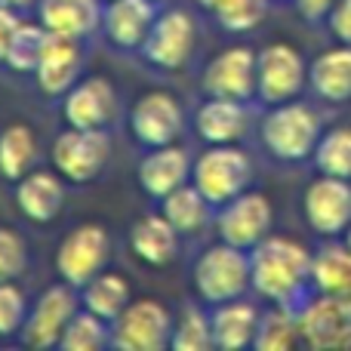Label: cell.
I'll return each mask as SVG.
<instances>
[{"label":"cell","mask_w":351,"mask_h":351,"mask_svg":"<svg viewBox=\"0 0 351 351\" xmlns=\"http://www.w3.org/2000/svg\"><path fill=\"white\" fill-rule=\"evenodd\" d=\"M250 278L259 296L287 305L311 280V256L290 237H265L250 253Z\"/></svg>","instance_id":"1"},{"label":"cell","mask_w":351,"mask_h":351,"mask_svg":"<svg viewBox=\"0 0 351 351\" xmlns=\"http://www.w3.org/2000/svg\"><path fill=\"white\" fill-rule=\"evenodd\" d=\"M247 287H253V278H250V256L241 247L219 241L216 247L204 250L194 265V290L204 302L222 305L241 299Z\"/></svg>","instance_id":"2"},{"label":"cell","mask_w":351,"mask_h":351,"mask_svg":"<svg viewBox=\"0 0 351 351\" xmlns=\"http://www.w3.org/2000/svg\"><path fill=\"white\" fill-rule=\"evenodd\" d=\"M321 139V123L308 105L280 102L262 123V142L280 160H302L315 154Z\"/></svg>","instance_id":"3"},{"label":"cell","mask_w":351,"mask_h":351,"mask_svg":"<svg viewBox=\"0 0 351 351\" xmlns=\"http://www.w3.org/2000/svg\"><path fill=\"white\" fill-rule=\"evenodd\" d=\"M194 188L210 204H228L237 194L247 191V182L253 176L250 158L234 145H213L194 164Z\"/></svg>","instance_id":"4"},{"label":"cell","mask_w":351,"mask_h":351,"mask_svg":"<svg viewBox=\"0 0 351 351\" xmlns=\"http://www.w3.org/2000/svg\"><path fill=\"white\" fill-rule=\"evenodd\" d=\"M173 339V317L158 299L130 302L111 327V346L123 351H160Z\"/></svg>","instance_id":"5"},{"label":"cell","mask_w":351,"mask_h":351,"mask_svg":"<svg viewBox=\"0 0 351 351\" xmlns=\"http://www.w3.org/2000/svg\"><path fill=\"white\" fill-rule=\"evenodd\" d=\"M108 231L96 222H84L65 234V241L59 243V253H56V268H59V278L65 284H71L74 290L84 284H90L99 271L108 262Z\"/></svg>","instance_id":"6"},{"label":"cell","mask_w":351,"mask_h":351,"mask_svg":"<svg viewBox=\"0 0 351 351\" xmlns=\"http://www.w3.org/2000/svg\"><path fill=\"white\" fill-rule=\"evenodd\" d=\"M111 154V142L105 130L71 127L53 142V164L65 179L90 182L105 170Z\"/></svg>","instance_id":"7"},{"label":"cell","mask_w":351,"mask_h":351,"mask_svg":"<svg viewBox=\"0 0 351 351\" xmlns=\"http://www.w3.org/2000/svg\"><path fill=\"white\" fill-rule=\"evenodd\" d=\"M305 84V62L290 43H268L256 56V90L265 102H290Z\"/></svg>","instance_id":"8"},{"label":"cell","mask_w":351,"mask_h":351,"mask_svg":"<svg viewBox=\"0 0 351 351\" xmlns=\"http://www.w3.org/2000/svg\"><path fill=\"white\" fill-rule=\"evenodd\" d=\"M271 219L274 213L265 194L243 191L234 200L222 204V213H219V241L241 250H253L256 243H262L268 237Z\"/></svg>","instance_id":"9"},{"label":"cell","mask_w":351,"mask_h":351,"mask_svg":"<svg viewBox=\"0 0 351 351\" xmlns=\"http://www.w3.org/2000/svg\"><path fill=\"white\" fill-rule=\"evenodd\" d=\"M77 315V296H74L71 284L65 287H49L40 293L34 308L28 311L22 324V339L31 348H53L59 346L62 333H65L68 321Z\"/></svg>","instance_id":"10"},{"label":"cell","mask_w":351,"mask_h":351,"mask_svg":"<svg viewBox=\"0 0 351 351\" xmlns=\"http://www.w3.org/2000/svg\"><path fill=\"white\" fill-rule=\"evenodd\" d=\"M305 219L324 237H336L351 225V185L339 176H324L305 188Z\"/></svg>","instance_id":"11"},{"label":"cell","mask_w":351,"mask_h":351,"mask_svg":"<svg viewBox=\"0 0 351 351\" xmlns=\"http://www.w3.org/2000/svg\"><path fill=\"white\" fill-rule=\"evenodd\" d=\"M191 49H194V22L182 10H170L154 19L152 31H148L145 43H142L145 59L158 68H167V71L185 65Z\"/></svg>","instance_id":"12"},{"label":"cell","mask_w":351,"mask_h":351,"mask_svg":"<svg viewBox=\"0 0 351 351\" xmlns=\"http://www.w3.org/2000/svg\"><path fill=\"white\" fill-rule=\"evenodd\" d=\"M299 336L311 348H348L351 346V299L321 296L299 317Z\"/></svg>","instance_id":"13"},{"label":"cell","mask_w":351,"mask_h":351,"mask_svg":"<svg viewBox=\"0 0 351 351\" xmlns=\"http://www.w3.org/2000/svg\"><path fill=\"white\" fill-rule=\"evenodd\" d=\"M182 108L170 93H145L136 99L133 114H130V127L133 136L145 148L158 145H173V139H179L182 133Z\"/></svg>","instance_id":"14"},{"label":"cell","mask_w":351,"mask_h":351,"mask_svg":"<svg viewBox=\"0 0 351 351\" xmlns=\"http://www.w3.org/2000/svg\"><path fill=\"white\" fill-rule=\"evenodd\" d=\"M204 86L210 96L222 99H243L253 96L256 90V53L250 47H228L206 65Z\"/></svg>","instance_id":"15"},{"label":"cell","mask_w":351,"mask_h":351,"mask_svg":"<svg viewBox=\"0 0 351 351\" xmlns=\"http://www.w3.org/2000/svg\"><path fill=\"white\" fill-rule=\"evenodd\" d=\"M114 86L105 77H90L74 84L65 93V123L80 130H105V123L114 117Z\"/></svg>","instance_id":"16"},{"label":"cell","mask_w":351,"mask_h":351,"mask_svg":"<svg viewBox=\"0 0 351 351\" xmlns=\"http://www.w3.org/2000/svg\"><path fill=\"white\" fill-rule=\"evenodd\" d=\"M154 19V0H111L102 16L105 37L121 49L142 47Z\"/></svg>","instance_id":"17"},{"label":"cell","mask_w":351,"mask_h":351,"mask_svg":"<svg viewBox=\"0 0 351 351\" xmlns=\"http://www.w3.org/2000/svg\"><path fill=\"white\" fill-rule=\"evenodd\" d=\"M191 164H188V154L176 145H158L142 158L139 164V185L142 191H148L152 197L164 200L170 191H176L179 185H185Z\"/></svg>","instance_id":"18"},{"label":"cell","mask_w":351,"mask_h":351,"mask_svg":"<svg viewBox=\"0 0 351 351\" xmlns=\"http://www.w3.org/2000/svg\"><path fill=\"white\" fill-rule=\"evenodd\" d=\"M40 25L53 37L80 40L99 25V0H40Z\"/></svg>","instance_id":"19"},{"label":"cell","mask_w":351,"mask_h":351,"mask_svg":"<svg viewBox=\"0 0 351 351\" xmlns=\"http://www.w3.org/2000/svg\"><path fill=\"white\" fill-rule=\"evenodd\" d=\"M259 311L247 302H222L210 317V327H213V346L216 348H247L256 342V333H259Z\"/></svg>","instance_id":"20"},{"label":"cell","mask_w":351,"mask_h":351,"mask_svg":"<svg viewBox=\"0 0 351 351\" xmlns=\"http://www.w3.org/2000/svg\"><path fill=\"white\" fill-rule=\"evenodd\" d=\"M37 84L47 96H65L74 86L80 74V47L77 40H65V37H53L43 53L40 65L34 68Z\"/></svg>","instance_id":"21"},{"label":"cell","mask_w":351,"mask_h":351,"mask_svg":"<svg viewBox=\"0 0 351 351\" xmlns=\"http://www.w3.org/2000/svg\"><path fill=\"white\" fill-rule=\"evenodd\" d=\"M62 182L53 173H25L16 185V204L31 222H53L62 210Z\"/></svg>","instance_id":"22"},{"label":"cell","mask_w":351,"mask_h":351,"mask_svg":"<svg viewBox=\"0 0 351 351\" xmlns=\"http://www.w3.org/2000/svg\"><path fill=\"white\" fill-rule=\"evenodd\" d=\"M308 80L317 96L327 102L351 99V43H339L317 56L308 68Z\"/></svg>","instance_id":"23"},{"label":"cell","mask_w":351,"mask_h":351,"mask_svg":"<svg viewBox=\"0 0 351 351\" xmlns=\"http://www.w3.org/2000/svg\"><path fill=\"white\" fill-rule=\"evenodd\" d=\"M130 247L148 265H167L173 262L176 250H179V231L170 225V219L160 216H142L130 231Z\"/></svg>","instance_id":"24"},{"label":"cell","mask_w":351,"mask_h":351,"mask_svg":"<svg viewBox=\"0 0 351 351\" xmlns=\"http://www.w3.org/2000/svg\"><path fill=\"white\" fill-rule=\"evenodd\" d=\"M243 130H247V114L237 99L210 96V102L197 111V133L210 145H234Z\"/></svg>","instance_id":"25"},{"label":"cell","mask_w":351,"mask_h":351,"mask_svg":"<svg viewBox=\"0 0 351 351\" xmlns=\"http://www.w3.org/2000/svg\"><path fill=\"white\" fill-rule=\"evenodd\" d=\"M311 284L324 296L351 299V250L346 243H330L311 256Z\"/></svg>","instance_id":"26"},{"label":"cell","mask_w":351,"mask_h":351,"mask_svg":"<svg viewBox=\"0 0 351 351\" xmlns=\"http://www.w3.org/2000/svg\"><path fill=\"white\" fill-rule=\"evenodd\" d=\"M37 160V139L31 127L10 123L0 133V176L10 182H19L25 173H31Z\"/></svg>","instance_id":"27"},{"label":"cell","mask_w":351,"mask_h":351,"mask_svg":"<svg viewBox=\"0 0 351 351\" xmlns=\"http://www.w3.org/2000/svg\"><path fill=\"white\" fill-rule=\"evenodd\" d=\"M80 290H84V299H80L84 308L93 311L96 317H102V321H111V324H114V317L130 305V284L121 274L99 271L96 278H93L90 284H84Z\"/></svg>","instance_id":"28"},{"label":"cell","mask_w":351,"mask_h":351,"mask_svg":"<svg viewBox=\"0 0 351 351\" xmlns=\"http://www.w3.org/2000/svg\"><path fill=\"white\" fill-rule=\"evenodd\" d=\"M206 213H210V200L194 185H179L164 197V216L170 219V225L179 234L197 231L206 222Z\"/></svg>","instance_id":"29"},{"label":"cell","mask_w":351,"mask_h":351,"mask_svg":"<svg viewBox=\"0 0 351 351\" xmlns=\"http://www.w3.org/2000/svg\"><path fill=\"white\" fill-rule=\"evenodd\" d=\"M49 40H53V34H49L40 22L37 25L22 22L16 31V37H12V43H10L6 65H10L12 71H34V68L40 65L43 53H47Z\"/></svg>","instance_id":"30"},{"label":"cell","mask_w":351,"mask_h":351,"mask_svg":"<svg viewBox=\"0 0 351 351\" xmlns=\"http://www.w3.org/2000/svg\"><path fill=\"white\" fill-rule=\"evenodd\" d=\"M315 167L324 176L351 179V127H336L317 139Z\"/></svg>","instance_id":"31"},{"label":"cell","mask_w":351,"mask_h":351,"mask_svg":"<svg viewBox=\"0 0 351 351\" xmlns=\"http://www.w3.org/2000/svg\"><path fill=\"white\" fill-rule=\"evenodd\" d=\"M105 324L102 317H96L93 311H77V315L68 321L65 333L59 339V348L65 351H96L108 342V333H105Z\"/></svg>","instance_id":"32"},{"label":"cell","mask_w":351,"mask_h":351,"mask_svg":"<svg viewBox=\"0 0 351 351\" xmlns=\"http://www.w3.org/2000/svg\"><path fill=\"white\" fill-rule=\"evenodd\" d=\"M170 346L176 351H206V348H216L213 346V327H210V317L197 308H185L173 330V339Z\"/></svg>","instance_id":"33"},{"label":"cell","mask_w":351,"mask_h":351,"mask_svg":"<svg viewBox=\"0 0 351 351\" xmlns=\"http://www.w3.org/2000/svg\"><path fill=\"white\" fill-rule=\"evenodd\" d=\"M296 336H299V321L287 315L284 305H280L278 311H268L259 321V333H256L253 346L262 351H284L296 342Z\"/></svg>","instance_id":"34"},{"label":"cell","mask_w":351,"mask_h":351,"mask_svg":"<svg viewBox=\"0 0 351 351\" xmlns=\"http://www.w3.org/2000/svg\"><path fill=\"white\" fill-rule=\"evenodd\" d=\"M265 10L268 0H222L213 12L228 31H250L265 19Z\"/></svg>","instance_id":"35"},{"label":"cell","mask_w":351,"mask_h":351,"mask_svg":"<svg viewBox=\"0 0 351 351\" xmlns=\"http://www.w3.org/2000/svg\"><path fill=\"white\" fill-rule=\"evenodd\" d=\"M28 265V250L25 241L12 228H0V284L16 280Z\"/></svg>","instance_id":"36"},{"label":"cell","mask_w":351,"mask_h":351,"mask_svg":"<svg viewBox=\"0 0 351 351\" xmlns=\"http://www.w3.org/2000/svg\"><path fill=\"white\" fill-rule=\"evenodd\" d=\"M25 317V296L19 287H12V280H3L0 284V336H12L22 330Z\"/></svg>","instance_id":"37"},{"label":"cell","mask_w":351,"mask_h":351,"mask_svg":"<svg viewBox=\"0 0 351 351\" xmlns=\"http://www.w3.org/2000/svg\"><path fill=\"white\" fill-rule=\"evenodd\" d=\"M330 28L339 43H351V0H336L330 10Z\"/></svg>","instance_id":"38"},{"label":"cell","mask_w":351,"mask_h":351,"mask_svg":"<svg viewBox=\"0 0 351 351\" xmlns=\"http://www.w3.org/2000/svg\"><path fill=\"white\" fill-rule=\"evenodd\" d=\"M19 25H22L19 10H10V6L0 3V62H6V53H10V43L16 37Z\"/></svg>","instance_id":"39"},{"label":"cell","mask_w":351,"mask_h":351,"mask_svg":"<svg viewBox=\"0 0 351 351\" xmlns=\"http://www.w3.org/2000/svg\"><path fill=\"white\" fill-rule=\"evenodd\" d=\"M299 3V12L305 19H321L324 12H330L336 6V0H296Z\"/></svg>","instance_id":"40"},{"label":"cell","mask_w":351,"mask_h":351,"mask_svg":"<svg viewBox=\"0 0 351 351\" xmlns=\"http://www.w3.org/2000/svg\"><path fill=\"white\" fill-rule=\"evenodd\" d=\"M3 6H10V10H25V6H34L37 0H0Z\"/></svg>","instance_id":"41"},{"label":"cell","mask_w":351,"mask_h":351,"mask_svg":"<svg viewBox=\"0 0 351 351\" xmlns=\"http://www.w3.org/2000/svg\"><path fill=\"white\" fill-rule=\"evenodd\" d=\"M197 3H200V6H206V10H216V6L222 3V0H197Z\"/></svg>","instance_id":"42"},{"label":"cell","mask_w":351,"mask_h":351,"mask_svg":"<svg viewBox=\"0 0 351 351\" xmlns=\"http://www.w3.org/2000/svg\"><path fill=\"white\" fill-rule=\"evenodd\" d=\"M346 247L351 250V225H348V234H346Z\"/></svg>","instance_id":"43"}]
</instances>
